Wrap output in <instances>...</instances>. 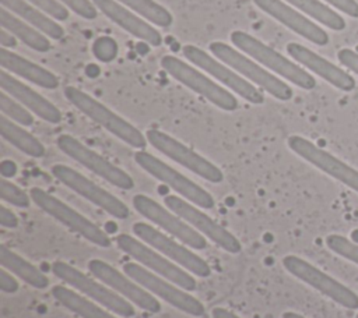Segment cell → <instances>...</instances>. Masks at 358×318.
<instances>
[{
	"label": "cell",
	"mask_w": 358,
	"mask_h": 318,
	"mask_svg": "<svg viewBox=\"0 0 358 318\" xmlns=\"http://www.w3.org/2000/svg\"><path fill=\"white\" fill-rule=\"evenodd\" d=\"M52 174L66 187H69L83 198L88 199L94 205L99 206L115 219L129 218L130 211L123 201H120L117 197H115L105 188L99 187L98 184H95L94 181H91L88 177L78 173L73 167L66 165H55L52 166Z\"/></svg>",
	"instance_id": "9a60e30c"
},
{
	"label": "cell",
	"mask_w": 358,
	"mask_h": 318,
	"mask_svg": "<svg viewBox=\"0 0 358 318\" xmlns=\"http://www.w3.org/2000/svg\"><path fill=\"white\" fill-rule=\"evenodd\" d=\"M64 96L81 113L94 120L96 124L102 126L105 130L116 135L127 145L137 149H143L147 145L148 141L138 128H136L133 124L126 121L123 117L112 112L109 107H106L84 91L76 86H66Z\"/></svg>",
	"instance_id": "6da1fadb"
},
{
	"label": "cell",
	"mask_w": 358,
	"mask_h": 318,
	"mask_svg": "<svg viewBox=\"0 0 358 318\" xmlns=\"http://www.w3.org/2000/svg\"><path fill=\"white\" fill-rule=\"evenodd\" d=\"M115 241L123 252L130 255L144 268H148L151 272L176 283L187 292L196 289V280L187 271L178 264L171 262L169 258L159 254V251H155L152 247H148L144 241L129 234H119Z\"/></svg>",
	"instance_id": "8992f818"
},
{
	"label": "cell",
	"mask_w": 358,
	"mask_h": 318,
	"mask_svg": "<svg viewBox=\"0 0 358 318\" xmlns=\"http://www.w3.org/2000/svg\"><path fill=\"white\" fill-rule=\"evenodd\" d=\"M337 10L345 13L352 18H358V3L355 0H324Z\"/></svg>",
	"instance_id": "74e56055"
},
{
	"label": "cell",
	"mask_w": 358,
	"mask_h": 318,
	"mask_svg": "<svg viewBox=\"0 0 358 318\" xmlns=\"http://www.w3.org/2000/svg\"><path fill=\"white\" fill-rule=\"evenodd\" d=\"M52 271L66 285L71 286L78 293H83L88 298L94 300L95 303L103 305L113 314L123 318H130L136 314V310L129 300L117 294L115 290L108 287L99 279L88 276L87 273L71 266L70 264L63 261H56L52 264Z\"/></svg>",
	"instance_id": "3957f363"
},
{
	"label": "cell",
	"mask_w": 358,
	"mask_h": 318,
	"mask_svg": "<svg viewBox=\"0 0 358 318\" xmlns=\"http://www.w3.org/2000/svg\"><path fill=\"white\" fill-rule=\"evenodd\" d=\"M133 232L145 244L159 251L162 255L172 259L175 264L185 268L187 272L200 278L210 276V265L201 257L190 251V248L182 241L168 237L166 234L161 233L159 230L144 222H136L133 225Z\"/></svg>",
	"instance_id": "30bf717a"
},
{
	"label": "cell",
	"mask_w": 358,
	"mask_h": 318,
	"mask_svg": "<svg viewBox=\"0 0 358 318\" xmlns=\"http://www.w3.org/2000/svg\"><path fill=\"white\" fill-rule=\"evenodd\" d=\"M0 24L3 29H7L31 49L36 52H48L50 49V42L45 33L4 7L0 8Z\"/></svg>",
	"instance_id": "4316f807"
},
{
	"label": "cell",
	"mask_w": 358,
	"mask_h": 318,
	"mask_svg": "<svg viewBox=\"0 0 358 318\" xmlns=\"http://www.w3.org/2000/svg\"><path fill=\"white\" fill-rule=\"evenodd\" d=\"M95 7L106 15L110 21L127 31L130 35L144 40L151 46H159L162 43L161 33L145 20L138 17L134 11L127 10L116 0H91Z\"/></svg>",
	"instance_id": "7402d4cb"
},
{
	"label": "cell",
	"mask_w": 358,
	"mask_h": 318,
	"mask_svg": "<svg viewBox=\"0 0 358 318\" xmlns=\"http://www.w3.org/2000/svg\"><path fill=\"white\" fill-rule=\"evenodd\" d=\"M0 197L4 202L18 208H28L32 201L31 195H28L22 188L4 177L0 180Z\"/></svg>",
	"instance_id": "d6a6232c"
},
{
	"label": "cell",
	"mask_w": 358,
	"mask_h": 318,
	"mask_svg": "<svg viewBox=\"0 0 358 318\" xmlns=\"http://www.w3.org/2000/svg\"><path fill=\"white\" fill-rule=\"evenodd\" d=\"M0 64L1 68L10 71V74L22 77L42 88L55 89L59 86V80L53 73L4 47L0 50Z\"/></svg>",
	"instance_id": "cb8c5ba5"
},
{
	"label": "cell",
	"mask_w": 358,
	"mask_h": 318,
	"mask_svg": "<svg viewBox=\"0 0 358 318\" xmlns=\"http://www.w3.org/2000/svg\"><path fill=\"white\" fill-rule=\"evenodd\" d=\"M231 42L239 50L255 59L257 63L263 64L266 68L284 77L299 88L309 91L316 86V80L306 70H303L285 56L280 54L262 40L256 39L255 36L243 31H234L231 33Z\"/></svg>",
	"instance_id": "7a4b0ae2"
},
{
	"label": "cell",
	"mask_w": 358,
	"mask_h": 318,
	"mask_svg": "<svg viewBox=\"0 0 358 318\" xmlns=\"http://www.w3.org/2000/svg\"><path fill=\"white\" fill-rule=\"evenodd\" d=\"M165 206L179 215L183 220H186L192 227H194L199 233L207 236L213 240L218 247L231 254H238L242 250L239 240L227 229H224L220 223H217L213 218L201 212L197 206L192 205L187 199H183L176 195H168L164 199Z\"/></svg>",
	"instance_id": "ac0fdd59"
},
{
	"label": "cell",
	"mask_w": 358,
	"mask_h": 318,
	"mask_svg": "<svg viewBox=\"0 0 358 318\" xmlns=\"http://www.w3.org/2000/svg\"><path fill=\"white\" fill-rule=\"evenodd\" d=\"M211 317L213 318H241L239 315L234 314L232 311L224 308V307H215L211 310Z\"/></svg>",
	"instance_id": "b9f144b4"
},
{
	"label": "cell",
	"mask_w": 358,
	"mask_h": 318,
	"mask_svg": "<svg viewBox=\"0 0 358 318\" xmlns=\"http://www.w3.org/2000/svg\"><path fill=\"white\" fill-rule=\"evenodd\" d=\"M287 52L295 61H298L316 75L322 77L337 89L348 92L355 88V80L352 78L351 74L344 71L341 67L330 63L329 60L323 59L306 46L299 45L296 42H291L287 45Z\"/></svg>",
	"instance_id": "44dd1931"
},
{
	"label": "cell",
	"mask_w": 358,
	"mask_h": 318,
	"mask_svg": "<svg viewBox=\"0 0 358 318\" xmlns=\"http://www.w3.org/2000/svg\"><path fill=\"white\" fill-rule=\"evenodd\" d=\"M28 3H31L32 6L38 7L39 10H42L43 13H46L48 15H50L53 20L57 21H64L69 18V10L66 6H63L60 1L57 0H25Z\"/></svg>",
	"instance_id": "e575fe53"
},
{
	"label": "cell",
	"mask_w": 358,
	"mask_h": 318,
	"mask_svg": "<svg viewBox=\"0 0 358 318\" xmlns=\"http://www.w3.org/2000/svg\"><path fill=\"white\" fill-rule=\"evenodd\" d=\"M57 1H60L63 6L69 7L77 15L85 20H94L98 15V8L90 0H57Z\"/></svg>",
	"instance_id": "d590c367"
},
{
	"label": "cell",
	"mask_w": 358,
	"mask_h": 318,
	"mask_svg": "<svg viewBox=\"0 0 358 318\" xmlns=\"http://www.w3.org/2000/svg\"><path fill=\"white\" fill-rule=\"evenodd\" d=\"M0 134L7 142L28 156L42 158L46 152L45 146L38 138H35L31 132L24 130L20 124L10 120L4 114L0 116Z\"/></svg>",
	"instance_id": "f1b7e54d"
},
{
	"label": "cell",
	"mask_w": 358,
	"mask_h": 318,
	"mask_svg": "<svg viewBox=\"0 0 358 318\" xmlns=\"http://www.w3.org/2000/svg\"><path fill=\"white\" fill-rule=\"evenodd\" d=\"M87 266L94 278L99 279L102 283H105L117 294L129 300L131 304L151 314L161 311V304L157 297L141 285H138L129 275L117 271L108 262L98 258L91 259Z\"/></svg>",
	"instance_id": "2e32d148"
},
{
	"label": "cell",
	"mask_w": 358,
	"mask_h": 318,
	"mask_svg": "<svg viewBox=\"0 0 358 318\" xmlns=\"http://www.w3.org/2000/svg\"><path fill=\"white\" fill-rule=\"evenodd\" d=\"M0 45L1 47L7 49V47H14L15 43V36L13 33H10L7 29H1L0 31Z\"/></svg>",
	"instance_id": "60d3db41"
},
{
	"label": "cell",
	"mask_w": 358,
	"mask_h": 318,
	"mask_svg": "<svg viewBox=\"0 0 358 318\" xmlns=\"http://www.w3.org/2000/svg\"><path fill=\"white\" fill-rule=\"evenodd\" d=\"M210 52L214 54V57H217L232 70H235L238 74L245 77V80L252 81L275 99L289 100L292 98L294 92L288 84H285L282 80L277 78L264 67L259 66L256 61L235 50L229 45L222 42H213L210 43Z\"/></svg>",
	"instance_id": "277c9868"
},
{
	"label": "cell",
	"mask_w": 358,
	"mask_h": 318,
	"mask_svg": "<svg viewBox=\"0 0 358 318\" xmlns=\"http://www.w3.org/2000/svg\"><path fill=\"white\" fill-rule=\"evenodd\" d=\"M326 245L336 254L352 261L358 265V244L340 234H329L326 237Z\"/></svg>",
	"instance_id": "836d02e7"
},
{
	"label": "cell",
	"mask_w": 358,
	"mask_h": 318,
	"mask_svg": "<svg viewBox=\"0 0 358 318\" xmlns=\"http://www.w3.org/2000/svg\"><path fill=\"white\" fill-rule=\"evenodd\" d=\"M29 195L43 212L50 215L53 219L69 227L71 232L83 236L90 243L108 248L112 245V240L109 236L95 223H92L88 218L78 213L76 209L64 204L62 199L56 198L55 195L46 192L39 187H34L29 191Z\"/></svg>",
	"instance_id": "5b68a950"
},
{
	"label": "cell",
	"mask_w": 358,
	"mask_h": 318,
	"mask_svg": "<svg viewBox=\"0 0 358 318\" xmlns=\"http://www.w3.org/2000/svg\"><path fill=\"white\" fill-rule=\"evenodd\" d=\"M161 66L171 77H173L176 81L182 82L196 93L201 95L217 107L227 112H232L238 107V100L229 91L215 84L211 78L206 77L193 66L179 60L175 56H164L161 59Z\"/></svg>",
	"instance_id": "ba28073f"
},
{
	"label": "cell",
	"mask_w": 358,
	"mask_h": 318,
	"mask_svg": "<svg viewBox=\"0 0 358 318\" xmlns=\"http://www.w3.org/2000/svg\"><path fill=\"white\" fill-rule=\"evenodd\" d=\"M56 144L59 149L83 165L85 169L91 170L96 176L102 177L112 186L122 188V190H131L134 187V181L127 174L123 169L115 166L112 162L101 156L98 152L92 151L87 145H84L81 141L77 138L69 135V134H62L57 137Z\"/></svg>",
	"instance_id": "4fadbf2b"
},
{
	"label": "cell",
	"mask_w": 358,
	"mask_h": 318,
	"mask_svg": "<svg viewBox=\"0 0 358 318\" xmlns=\"http://www.w3.org/2000/svg\"><path fill=\"white\" fill-rule=\"evenodd\" d=\"M145 138L152 148H155L169 159L175 160L176 163L182 165L187 170L193 172L194 174L200 176L201 179L210 183H221L224 180L222 172L213 162L207 160L206 158H203L185 144L179 142L173 137L168 135L166 132L151 128L145 132Z\"/></svg>",
	"instance_id": "8fae6325"
},
{
	"label": "cell",
	"mask_w": 358,
	"mask_h": 318,
	"mask_svg": "<svg viewBox=\"0 0 358 318\" xmlns=\"http://www.w3.org/2000/svg\"><path fill=\"white\" fill-rule=\"evenodd\" d=\"M0 225L6 229H15L18 226L17 215L7 206H0Z\"/></svg>",
	"instance_id": "ab89813d"
},
{
	"label": "cell",
	"mask_w": 358,
	"mask_h": 318,
	"mask_svg": "<svg viewBox=\"0 0 358 318\" xmlns=\"http://www.w3.org/2000/svg\"><path fill=\"white\" fill-rule=\"evenodd\" d=\"M253 3L266 14L275 18L278 22H281L295 33L301 35L302 38L308 39L309 42L319 46H324L329 43L330 38L327 32H324V29H322L313 21L308 20L305 15L294 10L282 0H253Z\"/></svg>",
	"instance_id": "ffe728a7"
},
{
	"label": "cell",
	"mask_w": 358,
	"mask_h": 318,
	"mask_svg": "<svg viewBox=\"0 0 358 318\" xmlns=\"http://www.w3.org/2000/svg\"><path fill=\"white\" fill-rule=\"evenodd\" d=\"M337 59L343 66H345L348 70H351L352 73H355L358 75V53L357 52H354L348 47H344V49L338 50Z\"/></svg>",
	"instance_id": "8d00e7d4"
},
{
	"label": "cell",
	"mask_w": 358,
	"mask_h": 318,
	"mask_svg": "<svg viewBox=\"0 0 358 318\" xmlns=\"http://www.w3.org/2000/svg\"><path fill=\"white\" fill-rule=\"evenodd\" d=\"M133 206L145 219L151 220L152 223H155L157 226H159L161 229L172 234L176 240L186 244L187 247L194 250L206 248L207 243L201 233L193 229L186 220H183L173 211L162 206L152 198L144 194H137L133 197Z\"/></svg>",
	"instance_id": "7c38bea8"
},
{
	"label": "cell",
	"mask_w": 358,
	"mask_h": 318,
	"mask_svg": "<svg viewBox=\"0 0 358 318\" xmlns=\"http://www.w3.org/2000/svg\"><path fill=\"white\" fill-rule=\"evenodd\" d=\"M355 318H358V314H357V317H355Z\"/></svg>",
	"instance_id": "ee69618b"
},
{
	"label": "cell",
	"mask_w": 358,
	"mask_h": 318,
	"mask_svg": "<svg viewBox=\"0 0 358 318\" xmlns=\"http://www.w3.org/2000/svg\"><path fill=\"white\" fill-rule=\"evenodd\" d=\"M183 54L190 63H193L194 66L200 67L201 70L213 75L221 84L227 85L239 96H242L245 100L253 105L263 103L264 100L263 93L253 84H250L248 80L241 77L235 70H232L229 66H227L221 60L214 59L211 54H208L207 52L193 45L183 46Z\"/></svg>",
	"instance_id": "e0dca14e"
},
{
	"label": "cell",
	"mask_w": 358,
	"mask_h": 318,
	"mask_svg": "<svg viewBox=\"0 0 358 318\" xmlns=\"http://www.w3.org/2000/svg\"><path fill=\"white\" fill-rule=\"evenodd\" d=\"M52 296L62 305H64L71 312L77 314L81 318H117L105 308L103 305L95 303L87 296H81L78 292L66 287L63 285H56L52 287Z\"/></svg>",
	"instance_id": "484cf974"
},
{
	"label": "cell",
	"mask_w": 358,
	"mask_h": 318,
	"mask_svg": "<svg viewBox=\"0 0 358 318\" xmlns=\"http://www.w3.org/2000/svg\"><path fill=\"white\" fill-rule=\"evenodd\" d=\"M20 289L17 279L7 269L0 271V290L4 293H15Z\"/></svg>",
	"instance_id": "f35d334b"
},
{
	"label": "cell",
	"mask_w": 358,
	"mask_h": 318,
	"mask_svg": "<svg viewBox=\"0 0 358 318\" xmlns=\"http://www.w3.org/2000/svg\"><path fill=\"white\" fill-rule=\"evenodd\" d=\"M0 264L4 269L14 273L35 289H45L49 285V279L45 273L4 244L0 245Z\"/></svg>",
	"instance_id": "83f0119b"
},
{
	"label": "cell",
	"mask_w": 358,
	"mask_h": 318,
	"mask_svg": "<svg viewBox=\"0 0 358 318\" xmlns=\"http://www.w3.org/2000/svg\"><path fill=\"white\" fill-rule=\"evenodd\" d=\"M282 318H306V317H303V315H301L298 312H294V311H285L282 314Z\"/></svg>",
	"instance_id": "7bdbcfd3"
},
{
	"label": "cell",
	"mask_w": 358,
	"mask_h": 318,
	"mask_svg": "<svg viewBox=\"0 0 358 318\" xmlns=\"http://www.w3.org/2000/svg\"><path fill=\"white\" fill-rule=\"evenodd\" d=\"M123 272L134 279L138 285L147 289L154 296H158L172 307L189 314L192 317H201L204 314V305L201 301L190 296L187 290L182 289L176 283L145 269L137 262H126Z\"/></svg>",
	"instance_id": "52a82bcc"
},
{
	"label": "cell",
	"mask_w": 358,
	"mask_h": 318,
	"mask_svg": "<svg viewBox=\"0 0 358 318\" xmlns=\"http://www.w3.org/2000/svg\"><path fill=\"white\" fill-rule=\"evenodd\" d=\"M0 110L6 117L20 126H32L34 123V116L31 114V112L27 110L24 105H21L4 91H1L0 93Z\"/></svg>",
	"instance_id": "1f68e13d"
},
{
	"label": "cell",
	"mask_w": 358,
	"mask_h": 318,
	"mask_svg": "<svg viewBox=\"0 0 358 318\" xmlns=\"http://www.w3.org/2000/svg\"><path fill=\"white\" fill-rule=\"evenodd\" d=\"M120 4L129 7L136 14L141 15L144 20L155 24L157 26L166 28L172 24V14L161 4L154 0H116Z\"/></svg>",
	"instance_id": "4dcf8cb0"
},
{
	"label": "cell",
	"mask_w": 358,
	"mask_h": 318,
	"mask_svg": "<svg viewBox=\"0 0 358 318\" xmlns=\"http://www.w3.org/2000/svg\"><path fill=\"white\" fill-rule=\"evenodd\" d=\"M285 1L333 31H343L345 28L344 18L319 0H285Z\"/></svg>",
	"instance_id": "f546056e"
},
{
	"label": "cell",
	"mask_w": 358,
	"mask_h": 318,
	"mask_svg": "<svg viewBox=\"0 0 358 318\" xmlns=\"http://www.w3.org/2000/svg\"><path fill=\"white\" fill-rule=\"evenodd\" d=\"M0 86L1 91L13 96L15 100L24 105L28 110L34 112L42 120L52 124H57L62 120L60 110L52 102L45 99L42 95L35 92L28 85L18 81L15 77H13L3 68L0 71Z\"/></svg>",
	"instance_id": "603a6c76"
},
{
	"label": "cell",
	"mask_w": 358,
	"mask_h": 318,
	"mask_svg": "<svg viewBox=\"0 0 358 318\" xmlns=\"http://www.w3.org/2000/svg\"><path fill=\"white\" fill-rule=\"evenodd\" d=\"M287 142L289 149L299 155L302 159L358 192V170L352 169L347 163L341 162L303 137L291 135Z\"/></svg>",
	"instance_id": "d6986e66"
},
{
	"label": "cell",
	"mask_w": 358,
	"mask_h": 318,
	"mask_svg": "<svg viewBox=\"0 0 358 318\" xmlns=\"http://www.w3.org/2000/svg\"><path fill=\"white\" fill-rule=\"evenodd\" d=\"M134 160L143 170L150 173L157 180L162 181L164 184L169 186L173 191H176L189 202L204 209H211L214 206V198L208 191H206L199 184H196L161 159L155 158L154 155L145 151H137L134 153Z\"/></svg>",
	"instance_id": "9c48e42d"
},
{
	"label": "cell",
	"mask_w": 358,
	"mask_h": 318,
	"mask_svg": "<svg viewBox=\"0 0 358 318\" xmlns=\"http://www.w3.org/2000/svg\"><path fill=\"white\" fill-rule=\"evenodd\" d=\"M1 7L7 8L25 22L31 24L46 36L53 39H60L64 35V29L60 24H57L50 15L39 10L38 7L32 6L25 0H0Z\"/></svg>",
	"instance_id": "d4e9b609"
},
{
	"label": "cell",
	"mask_w": 358,
	"mask_h": 318,
	"mask_svg": "<svg viewBox=\"0 0 358 318\" xmlns=\"http://www.w3.org/2000/svg\"><path fill=\"white\" fill-rule=\"evenodd\" d=\"M282 265L292 276L319 290L322 294L330 297L337 304L350 310L358 308V296L351 289L341 285L330 275L322 272L310 262L296 255H285L282 258Z\"/></svg>",
	"instance_id": "5bb4252c"
}]
</instances>
